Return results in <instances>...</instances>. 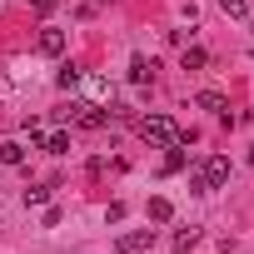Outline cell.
I'll return each instance as SVG.
<instances>
[{
	"label": "cell",
	"instance_id": "13",
	"mask_svg": "<svg viewBox=\"0 0 254 254\" xmlns=\"http://www.w3.org/2000/svg\"><path fill=\"white\" fill-rule=\"evenodd\" d=\"M194 239H199V229L190 224V229H175V249L185 254V249H194Z\"/></svg>",
	"mask_w": 254,
	"mask_h": 254
},
{
	"label": "cell",
	"instance_id": "5",
	"mask_svg": "<svg viewBox=\"0 0 254 254\" xmlns=\"http://www.w3.org/2000/svg\"><path fill=\"white\" fill-rule=\"evenodd\" d=\"M80 125H85V130H105V125H110V115L100 110V105H80V115H75Z\"/></svg>",
	"mask_w": 254,
	"mask_h": 254
},
{
	"label": "cell",
	"instance_id": "3",
	"mask_svg": "<svg viewBox=\"0 0 254 254\" xmlns=\"http://www.w3.org/2000/svg\"><path fill=\"white\" fill-rule=\"evenodd\" d=\"M35 45H40V55H60V50H65V30H55V25H45Z\"/></svg>",
	"mask_w": 254,
	"mask_h": 254
},
{
	"label": "cell",
	"instance_id": "8",
	"mask_svg": "<svg viewBox=\"0 0 254 254\" xmlns=\"http://www.w3.org/2000/svg\"><path fill=\"white\" fill-rule=\"evenodd\" d=\"M0 165H10V170L25 165V145L20 140H5V145H0Z\"/></svg>",
	"mask_w": 254,
	"mask_h": 254
},
{
	"label": "cell",
	"instance_id": "10",
	"mask_svg": "<svg viewBox=\"0 0 254 254\" xmlns=\"http://www.w3.org/2000/svg\"><path fill=\"white\" fill-rule=\"evenodd\" d=\"M45 150H50V155H70V135H65V130L45 135Z\"/></svg>",
	"mask_w": 254,
	"mask_h": 254
},
{
	"label": "cell",
	"instance_id": "6",
	"mask_svg": "<svg viewBox=\"0 0 254 254\" xmlns=\"http://www.w3.org/2000/svg\"><path fill=\"white\" fill-rule=\"evenodd\" d=\"M194 105H199V110H209V115H224V110H229V100H224L219 90H199V95H194Z\"/></svg>",
	"mask_w": 254,
	"mask_h": 254
},
{
	"label": "cell",
	"instance_id": "11",
	"mask_svg": "<svg viewBox=\"0 0 254 254\" xmlns=\"http://www.w3.org/2000/svg\"><path fill=\"white\" fill-rule=\"evenodd\" d=\"M185 170V145H170V155H165V175H180Z\"/></svg>",
	"mask_w": 254,
	"mask_h": 254
},
{
	"label": "cell",
	"instance_id": "14",
	"mask_svg": "<svg viewBox=\"0 0 254 254\" xmlns=\"http://www.w3.org/2000/svg\"><path fill=\"white\" fill-rule=\"evenodd\" d=\"M219 10H224V15H234V20H244V15H249L244 0H219Z\"/></svg>",
	"mask_w": 254,
	"mask_h": 254
},
{
	"label": "cell",
	"instance_id": "1",
	"mask_svg": "<svg viewBox=\"0 0 254 254\" xmlns=\"http://www.w3.org/2000/svg\"><path fill=\"white\" fill-rule=\"evenodd\" d=\"M135 130H140L145 145H160V150H170V145H194V135H190V130H175L170 115H145Z\"/></svg>",
	"mask_w": 254,
	"mask_h": 254
},
{
	"label": "cell",
	"instance_id": "2",
	"mask_svg": "<svg viewBox=\"0 0 254 254\" xmlns=\"http://www.w3.org/2000/svg\"><path fill=\"white\" fill-rule=\"evenodd\" d=\"M150 244H155V229H130V234H120V239H115L110 254H145Z\"/></svg>",
	"mask_w": 254,
	"mask_h": 254
},
{
	"label": "cell",
	"instance_id": "7",
	"mask_svg": "<svg viewBox=\"0 0 254 254\" xmlns=\"http://www.w3.org/2000/svg\"><path fill=\"white\" fill-rule=\"evenodd\" d=\"M130 80H135V85H150V80H155V60L135 55V60H130Z\"/></svg>",
	"mask_w": 254,
	"mask_h": 254
},
{
	"label": "cell",
	"instance_id": "18",
	"mask_svg": "<svg viewBox=\"0 0 254 254\" xmlns=\"http://www.w3.org/2000/svg\"><path fill=\"white\" fill-rule=\"evenodd\" d=\"M249 30H254V25H249Z\"/></svg>",
	"mask_w": 254,
	"mask_h": 254
},
{
	"label": "cell",
	"instance_id": "15",
	"mask_svg": "<svg viewBox=\"0 0 254 254\" xmlns=\"http://www.w3.org/2000/svg\"><path fill=\"white\" fill-rule=\"evenodd\" d=\"M75 85H80V65H65L60 70V90H75Z\"/></svg>",
	"mask_w": 254,
	"mask_h": 254
},
{
	"label": "cell",
	"instance_id": "9",
	"mask_svg": "<svg viewBox=\"0 0 254 254\" xmlns=\"http://www.w3.org/2000/svg\"><path fill=\"white\" fill-rule=\"evenodd\" d=\"M180 65H185V70H204V65H209V50H199V45H185Z\"/></svg>",
	"mask_w": 254,
	"mask_h": 254
},
{
	"label": "cell",
	"instance_id": "4",
	"mask_svg": "<svg viewBox=\"0 0 254 254\" xmlns=\"http://www.w3.org/2000/svg\"><path fill=\"white\" fill-rule=\"evenodd\" d=\"M145 214H150V224H170V219H175V204H170L165 194H155V199L145 204Z\"/></svg>",
	"mask_w": 254,
	"mask_h": 254
},
{
	"label": "cell",
	"instance_id": "17",
	"mask_svg": "<svg viewBox=\"0 0 254 254\" xmlns=\"http://www.w3.org/2000/svg\"><path fill=\"white\" fill-rule=\"evenodd\" d=\"M249 165H254V145H249Z\"/></svg>",
	"mask_w": 254,
	"mask_h": 254
},
{
	"label": "cell",
	"instance_id": "12",
	"mask_svg": "<svg viewBox=\"0 0 254 254\" xmlns=\"http://www.w3.org/2000/svg\"><path fill=\"white\" fill-rule=\"evenodd\" d=\"M30 204H35V209L50 204V185H30V190H25V209H30Z\"/></svg>",
	"mask_w": 254,
	"mask_h": 254
},
{
	"label": "cell",
	"instance_id": "16",
	"mask_svg": "<svg viewBox=\"0 0 254 254\" xmlns=\"http://www.w3.org/2000/svg\"><path fill=\"white\" fill-rule=\"evenodd\" d=\"M30 5H35V15H50V10L60 5V0H30Z\"/></svg>",
	"mask_w": 254,
	"mask_h": 254
}]
</instances>
